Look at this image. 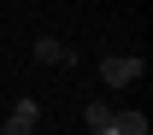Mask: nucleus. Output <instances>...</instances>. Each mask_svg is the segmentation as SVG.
<instances>
[{"mask_svg": "<svg viewBox=\"0 0 153 135\" xmlns=\"http://www.w3.org/2000/svg\"><path fill=\"white\" fill-rule=\"evenodd\" d=\"M82 123H88V135H112V106L88 100V106H82Z\"/></svg>", "mask_w": 153, "mask_h": 135, "instance_id": "obj_4", "label": "nucleus"}, {"mask_svg": "<svg viewBox=\"0 0 153 135\" xmlns=\"http://www.w3.org/2000/svg\"><path fill=\"white\" fill-rule=\"evenodd\" d=\"M112 135H147V117L141 112H112Z\"/></svg>", "mask_w": 153, "mask_h": 135, "instance_id": "obj_5", "label": "nucleus"}, {"mask_svg": "<svg viewBox=\"0 0 153 135\" xmlns=\"http://www.w3.org/2000/svg\"><path fill=\"white\" fill-rule=\"evenodd\" d=\"M36 117H41V100H18L0 123V135H36Z\"/></svg>", "mask_w": 153, "mask_h": 135, "instance_id": "obj_2", "label": "nucleus"}, {"mask_svg": "<svg viewBox=\"0 0 153 135\" xmlns=\"http://www.w3.org/2000/svg\"><path fill=\"white\" fill-rule=\"evenodd\" d=\"M147 71V59H130V53H112V59H100V82L106 88H130L135 77Z\"/></svg>", "mask_w": 153, "mask_h": 135, "instance_id": "obj_1", "label": "nucleus"}, {"mask_svg": "<svg viewBox=\"0 0 153 135\" xmlns=\"http://www.w3.org/2000/svg\"><path fill=\"white\" fill-rule=\"evenodd\" d=\"M36 59L41 65H76V53L65 47V41H53V35H36Z\"/></svg>", "mask_w": 153, "mask_h": 135, "instance_id": "obj_3", "label": "nucleus"}]
</instances>
